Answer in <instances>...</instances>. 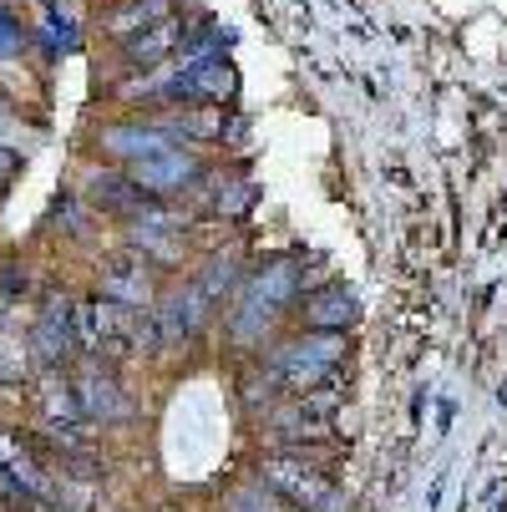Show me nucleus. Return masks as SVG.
I'll list each match as a JSON object with an SVG mask.
<instances>
[{"label":"nucleus","mask_w":507,"mask_h":512,"mask_svg":"<svg viewBox=\"0 0 507 512\" xmlns=\"http://www.w3.org/2000/svg\"><path fill=\"white\" fill-rule=\"evenodd\" d=\"M71 330H77V350L102 355L107 365L163 350L153 310H132V305H117V300H102V295L71 305Z\"/></svg>","instance_id":"1"},{"label":"nucleus","mask_w":507,"mask_h":512,"mask_svg":"<svg viewBox=\"0 0 507 512\" xmlns=\"http://www.w3.org/2000/svg\"><path fill=\"white\" fill-rule=\"evenodd\" d=\"M178 132L163 122V117H153V122H107V127H97V153L102 158H112V163H122V168H132V163H142V158H153V153H168V148H178Z\"/></svg>","instance_id":"5"},{"label":"nucleus","mask_w":507,"mask_h":512,"mask_svg":"<svg viewBox=\"0 0 507 512\" xmlns=\"http://www.w3.org/2000/svg\"><path fill=\"white\" fill-rule=\"evenodd\" d=\"M153 320H158V345L168 350V345H183V340H193V335L208 330V320H213V300L203 295L193 279H183V284H173V289H158Z\"/></svg>","instance_id":"4"},{"label":"nucleus","mask_w":507,"mask_h":512,"mask_svg":"<svg viewBox=\"0 0 507 512\" xmlns=\"http://www.w3.org/2000/svg\"><path fill=\"white\" fill-rule=\"evenodd\" d=\"M229 512H300L295 502H289V497H279L269 482H244V487H234L229 492Z\"/></svg>","instance_id":"17"},{"label":"nucleus","mask_w":507,"mask_h":512,"mask_svg":"<svg viewBox=\"0 0 507 512\" xmlns=\"http://www.w3.org/2000/svg\"><path fill=\"white\" fill-rule=\"evenodd\" d=\"M269 431H274V442H284L289 452H310V447L330 442V416H315L300 401H289V406H279L269 416Z\"/></svg>","instance_id":"11"},{"label":"nucleus","mask_w":507,"mask_h":512,"mask_svg":"<svg viewBox=\"0 0 507 512\" xmlns=\"http://www.w3.org/2000/svg\"><path fill=\"white\" fill-rule=\"evenodd\" d=\"M127 173H132V183H137L142 193H153V198H178L183 188H193V183H198V173H203V168H198V158L178 142V148H168V153H153V158L132 163Z\"/></svg>","instance_id":"8"},{"label":"nucleus","mask_w":507,"mask_h":512,"mask_svg":"<svg viewBox=\"0 0 507 512\" xmlns=\"http://www.w3.org/2000/svg\"><path fill=\"white\" fill-rule=\"evenodd\" d=\"M193 284L203 289V295H208L213 305H219V300L229 295V289H239V284H244V269H239V259H234V254H213V259H203V269L193 274Z\"/></svg>","instance_id":"16"},{"label":"nucleus","mask_w":507,"mask_h":512,"mask_svg":"<svg viewBox=\"0 0 507 512\" xmlns=\"http://www.w3.org/2000/svg\"><path fill=\"white\" fill-rule=\"evenodd\" d=\"M31 350L46 365H61L66 355H77V330H71V300H46L31 330Z\"/></svg>","instance_id":"10"},{"label":"nucleus","mask_w":507,"mask_h":512,"mask_svg":"<svg viewBox=\"0 0 507 512\" xmlns=\"http://www.w3.org/2000/svg\"><path fill=\"white\" fill-rule=\"evenodd\" d=\"M183 36H188V31H183L173 16H158V21H148L142 31L122 36V56H127L132 66H158V61H168V56L178 51Z\"/></svg>","instance_id":"12"},{"label":"nucleus","mask_w":507,"mask_h":512,"mask_svg":"<svg viewBox=\"0 0 507 512\" xmlns=\"http://www.w3.org/2000/svg\"><path fill=\"white\" fill-rule=\"evenodd\" d=\"M71 391H77V406H82L87 421L112 426V421H127L132 416V396L122 391L117 371H112V365H102V360H87L82 371H77V381H71Z\"/></svg>","instance_id":"7"},{"label":"nucleus","mask_w":507,"mask_h":512,"mask_svg":"<svg viewBox=\"0 0 507 512\" xmlns=\"http://www.w3.org/2000/svg\"><path fill=\"white\" fill-rule=\"evenodd\" d=\"M259 482H269L300 512H345V492L325 477L315 452H274V457H264L259 462Z\"/></svg>","instance_id":"3"},{"label":"nucleus","mask_w":507,"mask_h":512,"mask_svg":"<svg viewBox=\"0 0 507 512\" xmlns=\"http://www.w3.org/2000/svg\"><path fill=\"white\" fill-rule=\"evenodd\" d=\"M41 406L51 411V421H66V426L82 416V406H77V391H71V381H66V376H56V371L41 381Z\"/></svg>","instance_id":"18"},{"label":"nucleus","mask_w":507,"mask_h":512,"mask_svg":"<svg viewBox=\"0 0 507 512\" xmlns=\"http://www.w3.org/2000/svg\"><path fill=\"white\" fill-rule=\"evenodd\" d=\"M300 320L305 330H350L355 325V300L345 295V284H320L300 300Z\"/></svg>","instance_id":"13"},{"label":"nucleus","mask_w":507,"mask_h":512,"mask_svg":"<svg viewBox=\"0 0 507 512\" xmlns=\"http://www.w3.org/2000/svg\"><path fill=\"white\" fill-rule=\"evenodd\" d=\"M82 198H87L92 208L112 213V218H132V213H142V208L153 203V193H142L127 168H87Z\"/></svg>","instance_id":"9"},{"label":"nucleus","mask_w":507,"mask_h":512,"mask_svg":"<svg viewBox=\"0 0 507 512\" xmlns=\"http://www.w3.org/2000/svg\"><path fill=\"white\" fill-rule=\"evenodd\" d=\"M11 51H21V31L0 16V56H11Z\"/></svg>","instance_id":"19"},{"label":"nucleus","mask_w":507,"mask_h":512,"mask_svg":"<svg viewBox=\"0 0 507 512\" xmlns=\"http://www.w3.org/2000/svg\"><path fill=\"white\" fill-rule=\"evenodd\" d=\"M340 360H345V335L340 330H305L295 340H284L274 350H264V371L289 386V391H310V386H325L335 381L340 371Z\"/></svg>","instance_id":"2"},{"label":"nucleus","mask_w":507,"mask_h":512,"mask_svg":"<svg viewBox=\"0 0 507 512\" xmlns=\"http://www.w3.org/2000/svg\"><path fill=\"white\" fill-rule=\"evenodd\" d=\"M208 183L219 188V193L208 198V213H219V218H239V213H249V208H254V183H249L244 173H213Z\"/></svg>","instance_id":"15"},{"label":"nucleus","mask_w":507,"mask_h":512,"mask_svg":"<svg viewBox=\"0 0 507 512\" xmlns=\"http://www.w3.org/2000/svg\"><path fill=\"white\" fill-rule=\"evenodd\" d=\"M102 300L132 305V310H153L158 300V264L142 259L137 249H122L102 264Z\"/></svg>","instance_id":"6"},{"label":"nucleus","mask_w":507,"mask_h":512,"mask_svg":"<svg viewBox=\"0 0 507 512\" xmlns=\"http://www.w3.org/2000/svg\"><path fill=\"white\" fill-rule=\"evenodd\" d=\"M295 269H300L295 259H269V264H259V269L244 279V289H249L254 300H269V305L279 310L284 300H295V295H300V284H305Z\"/></svg>","instance_id":"14"}]
</instances>
